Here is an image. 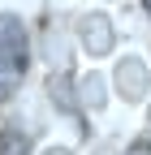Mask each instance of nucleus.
Returning a JSON list of instances; mask_svg holds the SVG:
<instances>
[{"instance_id":"f257e3e1","label":"nucleus","mask_w":151,"mask_h":155,"mask_svg":"<svg viewBox=\"0 0 151 155\" xmlns=\"http://www.w3.org/2000/svg\"><path fill=\"white\" fill-rule=\"evenodd\" d=\"M26 69V26L13 13H0V86H13Z\"/></svg>"},{"instance_id":"f03ea898","label":"nucleus","mask_w":151,"mask_h":155,"mask_svg":"<svg viewBox=\"0 0 151 155\" xmlns=\"http://www.w3.org/2000/svg\"><path fill=\"white\" fill-rule=\"evenodd\" d=\"M117 86L125 99H143L147 95V65L138 61V56H125V61L117 65Z\"/></svg>"},{"instance_id":"7ed1b4c3","label":"nucleus","mask_w":151,"mask_h":155,"mask_svg":"<svg viewBox=\"0 0 151 155\" xmlns=\"http://www.w3.org/2000/svg\"><path fill=\"white\" fill-rule=\"evenodd\" d=\"M82 43H86L91 52H108V48H112V26H108L104 13L82 17Z\"/></svg>"},{"instance_id":"20e7f679","label":"nucleus","mask_w":151,"mask_h":155,"mask_svg":"<svg viewBox=\"0 0 151 155\" xmlns=\"http://www.w3.org/2000/svg\"><path fill=\"white\" fill-rule=\"evenodd\" d=\"M0 155H26V138L17 129H5L0 134Z\"/></svg>"},{"instance_id":"39448f33","label":"nucleus","mask_w":151,"mask_h":155,"mask_svg":"<svg viewBox=\"0 0 151 155\" xmlns=\"http://www.w3.org/2000/svg\"><path fill=\"white\" fill-rule=\"evenodd\" d=\"M82 95H86V104H104V91H99V78H86V86H82Z\"/></svg>"},{"instance_id":"423d86ee","label":"nucleus","mask_w":151,"mask_h":155,"mask_svg":"<svg viewBox=\"0 0 151 155\" xmlns=\"http://www.w3.org/2000/svg\"><path fill=\"white\" fill-rule=\"evenodd\" d=\"M125 155H151V142H134V147H129Z\"/></svg>"},{"instance_id":"0eeeda50","label":"nucleus","mask_w":151,"mask_h":155,"mask_svg":"<svg viewBox=\"0 0 151 155\" xmlns=\"http://www.w3.org/2000/svg\"><path fill=\"white\" fill-rule=\"evenodd\" d=\"M143 5H147V13H151V0H143Z\"/></svg>"},{"instance_id":"6e6552de","label":"nucleus","mask_w":151,"mask_h":155,"mask_svg":"<svg viewBox=\"0 0 151 155\" xmlns=\"http://www.w3.org/2000/svg\"><path fill=\"white\" fill-rule=\"evenodd\" d=\"M52 155H69V151H52Z\"/></svg>"}]
</instances>
